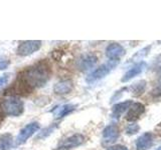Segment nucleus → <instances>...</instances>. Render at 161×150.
Returning a JSON list of instances; mask_svg holds the SVG:
<instances>
[{"instance_id":"nucleus-1","label":"nucleus","mask_w":161,"mask_h":150,"mask_svg":"<svg viewBox=\"0 0 161 150\" xmlns=\"http://www.w3.org/2000/svg\"><path fill=\"white\" fill-rule=\"evenodd\" d=\"M50 65L47 61H40L32 65L21 73L19 78H21L32 90L34 88L42 87L50 78Z\"/></svg>"},{"instance_id":"nucleus-2","label":"nucleus","mask_w":161,"mask_h":150,"mask_svg":"<svg viewBox=\"0 0 161 150\" xmlns=\"http://www.w3.org/2000/svg\"><path fill=\"white\" fill-rule=\"evenodd\" d=\"M2 109L5 115L13 117H18L23 113L24 104L22 100H20L17 97H9L8 99H4L1 103Z\"/></svg>"},{"instance_id":"nucleus-3","label":"nucleus","mask_w":161,"mask_h":150,"mask_svg":"<svg viewBox=\"0 0 161 150\" xmlns=\"http://www.w3.org/2000/svg\"><path fill=\"white\" fill-rule=\"evenodd\" d=\"M117 64H118V61L110 60L109 62L104 63L103 65L99 66L97 69H95L92 73H90L86 80H87L88 83H94L96 81H98V80L104 78L105 76H107V75L116 67Z\"/></svg>"},{"instance_id":"nucleus-4","label":"nucleus","mask_w":161,"mask_h":150,"mask_svg":"<svg viewBox=\"0 0 161 150\" xmlns=\"http://www.w3.org/2000/svg\"><path fill=\"white\" fill-rule=\"evenodd\" d=\"M39 128H40V126L37 122L28 123L26 126H24L21 130H20L18 135L16 136V139H15V143H16V145L24 144L28 140V138H30L35 132L38 131Z\"/></svg>"},{"instance_id":"nucleus-5","label":"nucleus","mask_w":161,"mask_h":150,"mask_svg":"<svg viewBox=\"0 0 161 150\" xmlns=\"http://www.w3.org/2000/svg\"><path fill=\"white\" fill-rule=\"evenodd\" d=\"M42 47V41L37 40H27L21 42L17 47V54L19 56H28V55L36 52Z\"/></svg>"},{"instance_id":"nucleus-6","label":"nucleus","mask_w":161,"mask_h":150,"mask_svg":"<svg viewBox=\"0 0 161 150\" xmlns=\"http://www.w3.org/2000/svg\"><path fill=\"white\" fill-rule=\"evenodd\" d=\"M85 142V137L84 135L80 133H75L72 136L68 137L67 139H64V141L60 143L59 147L58 150H69L75 147H78L80 145H82Z\"/></svg>"},{"instance_id":"nucleus-7","label":"nucleus","mask_w":161,"mask_h":150,"mask_svg":"<svg viewBox=\"0 0 161 150\" xmlns=\"http://www.w3.org/2000/svg\"><path fill=\"white\" fill-rule=\"evenodd\" d=\"M98 61V57L93 53H87L82 55L79 60H78V68L82 71H86V70H90L93 68Z\"/></svg>"},{"instance_id":"nucleus-8","label":"nucleus","mask_w":161,"mask_h":150,"mask_svg":"<svg viewBox=\"0 0 161 150\" xmlns=\"http://www.w3.org/2000/svg\"><path fill=\"white\" fill-rule=\"evenodd\" d=\"M125 54V49L122 45L118 43H111L106 48V56L110 60L118 61L119 58H121Z\"/></svg>"},{"instance_id":"nucleus-9","label":"nucleus","mask_w":161,"mask_h":150,"mask_svg":"<svg viewBox=\"0 0 161 150\" xmlns=\"http://www.w3.org/2000/svg\"><path fill=\"white\" fill-rule=\"evenodd\" d=\"M144 112H145V106L142 103L139 102L132 103L128 109L127 114H126V120L130 122L136 121Z\"/></svg>"},{"instance_id":"nucleus-10","label":"nucleus","mask_w":161,"mask_h":150,"mask_svg":"<svg viewBox=\"0 0 161 150\" xmlns=\"http://www.w3.org/2000/svg\"><path fill=\"white\" fill-rule=\"evenodd\" d=\"M154 136L152 133L146 132L138 137L136 140V149L137 150H148L153 145Z\"/></svg>"},{"instance_id":"nucleus-11","label":"nucleus","mask_w":161,"mask_h":150,"mask_svg":"<svg viewBox=\"0 0 161 150\" xmlns=\"http://www.w3.org/2000/svg\"><path fill=\"white\" fill-rule=\"evenodd\" d=\"M119 137V128L117 125H108L103 130V140L105 143H113Z\"/></svg>"},{"instance_id":"nucleus-12","label":"nucleus","mask_w":161,"mask_h":150,"mask_svg":"<svg viewBox=\"0 0 161 150\" xmlns=\"http://www.w3.org/2000/svg\"><path fill=\"white\" fill-rule=\"evenodd\" d=\"M145 67H146L145 62L141 61V62L136 63L133 67H131L128 70V71L124 74V76L122 77V79H121V81H122V82H127V81H129V80L134 78L135 76H137V75H139L140 73H142L143 70L145 69Z\"/></svg>"},{"instance_id":"nucleus-13","label":"nucleus","mask_w":161,"mask_h":150,"mask_svg":"<svg viewBox=\"0 0 161 150\" xmlns=\"http://www.w3.org/2000/svg\"><path fill=\"white\" fill-rule=\"evenodd\" d=\"M74 84L70 80H63V81L58 82L53 86V92L58 95L68 94L73 90Z\"/></svg>"},{"instance_id":"nucleus-14","label":"nucleus","mask_w":161,"mask_h":150,"mask_svg":"<svg viewBox=\"0 0 161 150\" xmlns=\"http://www.w3.org/2000/svg\"><path fill=\"white\" fill-rule=\"evenodd\" d=\"M75 109V105L64 104V105H62V106H57L55 108H53L50 112L53 113L55 118H63L65 116V115H68L70 112H73Z\"/></svg>"},{"instance_id":"nucleus-15","label":"nucleus","mask_w":161,"mask_h":150,"mask_svg":"<svg viewBox=\"0 0 161 150\" xmlns=\"http://www.w3.org/2000/svg\"><path fill=\"white\" fill-rule=\"evenodd\" d=\"M132 103H133L132 101L127 100V101L120 102L118 104L114 105L113 108H112V117H114L116 119L120 118L121 115H122L127 109H129V107L131 106V104Z\"/></svg>"},{"instance_id":"nucleus-16","label":"nucleus","mask_w":161,"mask_h":150,"mask_svg":"<svg viewBox=\"0 0 161 150\" xmlns=\"http://www.w3.org/2000/svg\"><path fill=\"white\" fill-rule=\"evenodd\" d=\"M13 145V137L10 133L0 135V150H10Z\"/></svg>"},{"instance_id":"nucleus-17","label":"nucleus","mask_w":161,"mask_h":150,"mask_svg":"<svg viewBox=\"0 0 161 150\" xmlns=\"http://www.w3.org/2000/svg\"><path fill=\"white\" fill-rule=\"evenodd\" d=\"M145 88H146V81H144V80H141V81L133 84L132 86L130 87L131 92H132L134 95H140V94H142L143 91L145 90Z\"/></svg>"},{"instance_id":"nucleus-18","label":"nucleus","mask_w":161,"mask_h":150,"mask_svg":"<svg viewBox=\"0 0 161 150\" xmlns=\"http://www.w3.org/2000/svg\"><path fill=\"white\" fill-rule=\"evenodd\" d=\"M55 127H57V126H53H53H49V127H47V129L42 130V131L38 134L37 138H44V137H47L49 134H52V132H53V130L55 129Z\"/></svg>"},{"instance_id":"nucleus-19","label":"nucleus","mask_w":161,"mask_h":150,"mask_svg":"<svg viewBox=\"0 0 161 150\" xmlns=\"http://www.w3.org/2000/svg\"><path fill=\"white\" fill-rule=\"evenodd\" d=\"M139 130V126L137 124H130L129 126L126 128V133L128 135H133L136 134Z\"/></svg>"},{"instance_id":"nucleus-20","label":"nucleus","mask_w":161,"mask_h":150,"mask_svg":"<svg viewBox=\"0 0 161 150\" xmlns=\"http://www.w3.org/2000/svg\"><path fill=\"white\" fill-rule=\"evenodd\" d=\"M10 79V73L4 74L2 76H0V88L3 87L5 84H7Z\"/></svg>"},{"instance_id":"nucleus-21","label":"nucleus","mask_w":161,"mask_h":150,"mask_svg":"<svg viewBox=\"0 0 161 150\" xmlns=\"http://www.w3.org/2000/svg\"><path fill=\"white\" fill-rule=\"evenodd\" d=\"M152 96L154 97H160L161 96V84L158 85L157 87H155L153 90H152Z\"/></svg>"},{"instance_id":"nucleus-22","label":"nucleus","mask_w":161,"mask_h":150,"mask_svg":"<svg viewBox=\"0 0 161 150\" xmlns=\"http://www.w3.org/2000/svg\"><path fill=\"white\" fill-rule=\"evenodd\" d=\"M107 150H128V148L124 145H114V146L109 147Z\"/></svg>"},{"instance_id":"nucleus-23","label":"nucleus","mask_w":161,"mask_h":150,"mask_svg":"<svg viewBox=\"0 0 161 150\" xmlns=\"http://www.w3.org/2000/svg\"><path fill=\"white\" fill-rule=\"evenodd\" d=\"M4 117H5V113L2 109V106H1V103H0V124L2 123V121L4 120Z\"/></svg>"},{"instance_id":"nucleus-24","label":"nucleus","mask_w":161,"mask_h":150,"mask_svg":"<svg viewBox=\"0 0 161 150\" xmlns=\"http://www.w3.org/2000/svg\"><path fill=\"white\" fill-rule=\"evenodd\" d=\"M8 64H9V62L8 61H5V60H2V61H0V69H1V70L5 69V68L8 66Z\"/></svg>"},{"instance_id":"nucleus-25","label":"nucleus","mask_w":161,"mask_h":150,"mask_svg":"<svg viewBox=\"0 0 161 150\" xmlns=\"http://www.w3.org/2000/svg\"><path fill=\"white\" fill-rule=\"evenodd\" d=\"M157 150H161V147H159V148H158Z\"/></svg>"}]
</instances>
